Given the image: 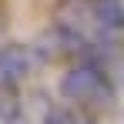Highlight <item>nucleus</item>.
Masks as SVG:
<instances>
[{
  "mask_svg": "<svg viewBox=\"0 0 124 124\" xmlns=\"http://www.w3.org/2000/svg\"><path fill=\"white\" fill-rule=\"evenodd\" d=\"M57 91H61V97L70 107L87 111V114L107 111V107H114V101H117L114 70L104 67V64H94V61L67 64V70H64L61 81H57Z\"/></svg>",
  "mask_w": 124,
  "mask_h": 124,
  "instance_id": "1",
  "label": "nucleus"
},
{
  "mask_svg": "<svg viewBox=\"0 0 124 124\" xmlns=\"http://www.w3.org/2000/svg\"><path fill=\"white\" fill-rule=\"evenodd\" d=\"M54 20L70 23L87 37H121L124 3L121 0H57Z\"/></svg>",
  "mask_w": 124,
  "mask_h": 124,
  "instance_id": "2",
  "label": "nucleus"
},
{
  "mask_svg": "<svg viewBox=\"0 0 124 124\" xmlns=\"http://www.w3.org/2000/svg\"><path fill=\"white\" fill-rule=\"evenodd\" d=\"M37 61V50L34 47H23V44H3L0 47V87L7 91H17Z\"/></svg>",
  "mask_w": 124,
  "mask_h": 124,
  "instance_id": "3",
  "label": "nucleus"
},
{
  "mask_svg": "<svg viewBox=\"0 0 124 124\" xmlns=\"http://www.w3.org/2000/svg\"><path fill=\"white\" fill-rule=\"evenodd\" d=\"M40 124H77V107H64V104H57V107H50V111H44V121Z\"/></svg>",
  "mask_w": 124,
  "mask_h": 124,
  "instance_id": "4",
  "label": "nucleus"
},
{
  "mask_svg": "<svg viewBox=\"0 0 124 124\" xmlns=\"http://www.w3.org/2000/svg\"><path fill=\"white\" fill-rule=\"evenodd\" d=\"M77 124H97V121H94V114H87V111H77Z\"/></svg>",
  "mask_w": 124,
  "mask_h": 124,
  "instance_id": "5",
  "label": "nucleus"
}]
</instances>
